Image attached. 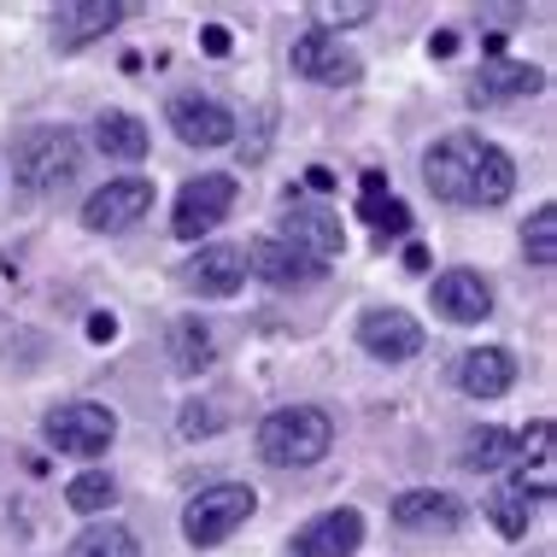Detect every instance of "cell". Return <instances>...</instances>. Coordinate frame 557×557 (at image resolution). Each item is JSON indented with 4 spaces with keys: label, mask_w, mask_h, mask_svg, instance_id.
<instances>
[{
    "label": "cell",
    "mask_w": 557,
    "mask_h": 557,
    "mask_svg": "<svg viewBox=\"0 0 557 557\" xmlns=\"http://www.w3.org/2000/svg\"><path fill=\"white\" fill-rule=\"evenodd\" d=\"M117 24H124V7H117V0H65V7H53V41L65 53L100 41Z\"/></svg>",
    "instance_id": "obj_17"
},
{
    "label": "cell",
    "mask_w": 557,
    "mask_h": 557,
    "mask_svg": "<svg viewBox=\"0 0 557 557\" xmlns=\"http://www.w3.org/2000/svg\"><path fill=\"white\" fill-rule=\"evenodd\" d=\"M71 557H141V540H135V529H124V522L100 517L71 540Z\"/></svg>",
    "instance_id": "obj_23"
},
{
    "label": "cell",
    "mask_w": 557,
    "mask_h": 557,
    "mask_svg": "<svg viewBox=\"0 0 557 557\" xmlns=\"http://www.w3.org/2000/svg\"><path fill=\"white\" fill-rule=\"evenodd\" d=\"M387 200H394V194H387V176H382V171H370V176H364V194H358V218H370V223H375Z\"/></svg>",
    "instance_id": "obj_28"
},
{
    "label": "cell",
    "mask_w": 557,
    "mask_h": 557,
    "mask_svg": "<svg viewBox=\"0 0 557 557\" xmlns=\"http://www.w3.org/2000/svg\"><path fill=\"white\" fill-rule=\"evenodd\" d=\"M405 270H429V252L417 247V240H411V247H405Z\"/></svg>",
    "instance_id": "obj_35"
},
{
    "label": "cell",
    "mask_w": 557,
    "mask_h": 557,
    "mask_svg": "<svg viewBox=\"0 0 557 557\" xmlns=\"http://www.w3.org/2000/svg\"><path fill=\"white\" fill-rule=\"evenodd\" d=\"M112 499H117V481H112L107 470H83V475L65 487V505L77 510V517H107Z\"/></svg>",
    "instance_id": "obj_25"
},
{
    "label": "cell",
    "mask_w": 557,
    "mask_h": 557,
    "mask_svg": "<svg viewBox=\"0 0 557 557\" xmlns=\"http://www.w3.org/2000/svg\"><path fill=\"white\" fill-rule=\"evenodd\" d=\"M95 147H100L107 159L141 164L153 141H147V124H141L135 112H100V117H95Z\"/></svg>",
    "instance_id": "obj_21"
},
{
    "label": "cell",
    "mask_w": 557,
    "mask_h": 557,
    "mask_svg": "<svg viewBox=\"0 0 557 557\" xmlns=\"http://www.w3.org/2000/svg\"><path fill=\"white\" fill-rule=\"evenodd\" d=\"M294 71L306 83H323V88H352L358 77H364V59H358L352 48H346L341 36H323V29H306V36L294 41Z\"/></svg>",
    "instance_id": "obj_9"
},
{
    "label": "cell",
    "mask_w": 557,
    "mask_h": 557,
    "mask_svg": "<svg viewBox=\"0 0 557 557\" xmlns=\"http://www.w3.org/2000/svg\"><path fill=\"white\" fill-rule=\"evenodd\" d=\"M394 522L405 534H458L463 529V499L446 487H411L394 499Z\"/></svg>",
    "instance_id": "obj_14"
},
{
    "label": "cell",
    "mask_w": 557,
    "mask_h": 557,
    "mask_svg": "<svg viewBox=\"0 0 557 557\" xmlns=\"http://www.w3.org/2000/svg\"><path fill=\"white\" fill-rule=\"evenodd\" d=\"M358 346H364L370 358H382V364H405V358L423 352V323L399 306H375L358 318Z\"/></svg>",
    "instance_id": "obj_10"
},
{
    "label": "cell",
    "mask_w": 557,
    "mask_h": 557,
    "mask_svg": "<svg viewBox=\"0 0 557 557\" xmlns=\"http://www.w3.org/2000/svg\"><path fill=\"white\" fill-rule=\"evenodd\" d=\"M540 499H552V475L546 470H540V475H517V481H505V487L487 493V522L505 540H522V534H529V522H534V510H540Z\"/></svg>",
    "instance_id": "obj_13"
},
{
    "label": "cell",
    "mask_w": 557,
    "mask_h": 557,
    "mask_svg": "<svg viewBox=\"0 0 557 557\" xmlns=\"http://www.w3.org/2000/svg\"><path fill=\"white\" fill-rule=\"evenodd\" d=\"M458 387L470 399H505L510 387H517V358H510L505 346H470V352L458 358Z\"/></svg>",
    "instance_id": "obj_19"
},
{
    "label": "cell",
    "mask_w": 557,
    "mask_h": 557,
    "mask_svg": "<svg viewBox=\"0 0 557 557\" xmlns=\"http://www.w3.org/2000/svg\"><path fill=\"white\" fill-rule=\"evenodd\" d=\"M375 18V0H311V24L323 36H335V24H370Z\"/></svg>",
    "instance_id": "obj_27"
},
{
    "label": "cell",
    "mask_w": 557,
    "mask_h": 557,
    "mask_svg": "<svg viewBox=\"0 0 557 557\" xmlns=\"http://www.w3.org/2000/svg\"><path fill=\"white\" fill-rule=\"evenodd\" d=\"M522 247H529V264L534 270H552L557 264V206H540L522 230Z\"/></svg>",
    "instance_id": "obj_26"
},
{
    "label": "cell",
    "mask_w": 557,
    "mask_h": 557,
    "mask_svg": "<svg viewBox=\"0 0 557 557\" xmlns=\"http://www.w3.org/2000/svg\"><path fill=\"white\" fill-rule=\"evenodd\" d=\"M463 470L470 475H493V470H505V463H517V434L510 429H470V441H463Z\"/></svg>",
    "instance_id": "obj_22"
},
{
    "label": "cell",
    "mask_w": 557,
    "mask_h": 557,
    "mask_svg": "<svg viewBox=\"0 0 557 557\" xmlns=\"http://www.w3.org/2000/svg\"><path fill=\"white\" fill-rule=\"evenodd\" d=\"M212 429H218V417L194 411V405H188V411H183V434H212Z\"/></svg>",
    "instance_id": "obj_32"
},
{
    "label": "cell",
    "mask_w": 557,
    "mask_h": 557,
    "mask_svg": "<svg viewBox=\"0 0 557 557\" xmlns=\"http://www.w3.org/2000/svg\"><path fill=\"white\" fill-rule=\"evenodd\" d=\"M200 48L212 53V59H223V53H230V29H223V24H206V29H200Z\"/></svg>",
    "instance_id": "obj_31"
},
{
    "label": "cell",
    "mask_w": 557,
    "mask_h": 557,
    "mask_svg": "<svg viewBox=\"0 0 557 557\" xmlns=\"http://www.w3.org/2000/svg\"><path fill=\"white\" fill-rule=\"evenodd\" d=\"M429 53H434V59H451V53H458V36H434Z\"/></svg>",
    "instance_id": "obj_34"
},
{
    "label": "cell",
    "mask_w": 557,
    "mask_h": 557,
    "mask_svg": "<svg viewBox=\"0 0 557 557\" xmlns=\"http://www.w3.org/2000/svg\"><path fill=\"white\" fill-rule=\"evenodd\" d=\"M335 446V417L318 405H282L259 423V458L276 470H311Z\"/></svg>",
    "instance_id": "obj_2"
},
{
    "label": "cell",
    "mask_w": 557,
    "mask_h": 557,
    "mask_svg": "<svg viewBox=\"0 0 557 557\" xmlns=\"http://www.w3.org/2000/svg\"><path fill=\"white\" fill-rule=\"evenodd\" d=\"M276 240H282V247H294V252H306L311 264H329V259H341V252H346L341 218L329 212V206H311V200H294L288 212H282Z\"/></svg>",
    "instance_id": "obj_7"
},
{
    "label": "cell",
    "mask_w": 557,
    "mask_h": 557,
    "mask_svg": "<svg viewBox=\"0 0 557 557\" xmlns=\"http://www.w3.org/2000/svg\"><path fill=\"white\" fill-rule=\"evenodd\" d=\"M147 212H153V183L147 176H112L107 188H95L83 200V223L95 235H117L129 223H141Z\"/></svg>",
    "instance_id": "obj_8"
},
{
    "label": "cell",
    "mask_w": 557,
    "mask_h": 557,
    "mask_svg": "<svg viewBox=\"0 0 557 557\" xmlns=\"http://www.w3.org/2000/svg\"><path fill=\"white\" fill-rule=\"evenodd\" d=\"M164 124L176 129V141L188 147H230L235 141V112L212 95H176L164 107Z\"/></svg>",
    "instance_id": "obj_11"
},
{
    "label": "cell",
    "mask_w": 557,
    "mask_h": 557,
    "mask_svg": "<svg viewBox=\"0 0 557 557\" xmlns=\"http://www.w3.org/2000/svg\"><path fill=\"white\" fill-rule=\"evenodd\" d=\"M423 183L446 206H505L510 188H517V159L487 135L458 129V135H441L423 153Z\"/></svg>",
    "instance_id": "obj_1"
},
{
    "label": "cell",
    "mask_w": 557,
    "mask_h": 557,
    "mask_svg": "<svg viewBox=\"0 0 557 557\" xmlns=\"http://www.w3.org/2000/svg\"><path fill=\"white\" fill-rule=\"evenodd\" d=\"M83 171V141L65 124H29L12 141V183H24L29 194H53Z\"/></svg>",
    "instance_id": "obj_3"
},
{
    "label": "cell",
    "mask_w": 557,
    "mask_h": 557,
    "mask_svg": "<svg viewBox=\"0 0 557 557\" xmlns=\"http://www.w3.org/2000/svg\"><path fill=\"white\" fill-rule=\"evenodd\" d=\"M358 546H364V517H358L352 505L323 510V517H311L306 529L288 540L294 557H352Z\"/></svg>",
    "instance_id": "obj_12"
},
{
    "label": "cell",
    "mask_w": 557,
    "mask_h": 557,
    "mask_svg": "<svg viewBox=\"0 0 557 557\" xmlns=\"http://www.w3.org/2000/svg\"><path fill=\"white\" fill-rule=\"evenodd\" d=\"M375 230H382V235H405V230H411V206H405V200H387L382 218H375Z\"/></svg>",
    "instance_id": "obj_30"
},
{
    "label": "cell",
    "mask_w": 557,
    "mask_h": 557,
    "mask_svg": "<svg viewBox=\"0 0 557 557\" xmlns=\"http://www.w3.org/2000/svg\"><path fill=\"white\" fill-rule=\"evenodd\" d=\"M247 276H259V282H270V288L294 294V288H311V282L323 276V264H311L306 252L282 247L276 235H264V240H252V247H247Z\"/></svg>",
    "instance_id": "obj_16"
},
{
    "label": "cell",
    "mask_w": 557,
    "mask_h": 557,
    "mask_svg": "<svg viewBox=\"0 0 557 557\" xmlns=\"http://www.w3.org/2000/svg\"><path fill=\"white\" fill-rule=\"evenodd\" d=\"M429 294H434V311H441L446 323L493 318V288H487V276H475V270H441Z\"/></svg>",
    "instance_id": "obj_18"
},
{
    "label": "cell",
    "mask_w": 557,
    "mask_h": 557,
    "mask_svg": "<svg viewBox=\"0 0 557 557\" xmlns=\"http://www.w3.org/2000/svg\"><path fill=\"white\" fill-rule=\"evenodd\" d=\"M252 510H259V493L247 481H218V487H200L183 510V540L194 552H212L223 546L235 529H247Z\"/></svg>",
    "instance_id": "obj_4"
},
{
    "label": "cell",
    "mask_w": 557,
    "mask_h": 557,
    "mask_svg": "<svg viewBox=\"0 0 557 557\" xmlns=\"http://www.w3.org/2000/svg\"><path fill=\"white\" fill-rule=\"evenodd\" d=\"M88 341H117V318H107V311L88 318Z\"/></svg>",
    "instance_id": "obj_33"
},
{
    "label": "cell",
    "mask_w": 557,
    "mask_h": 557,
    "mask_svg": "<svg viewBox=\"0 0 557 557\" xmlns=\"http://www.w3.org/2000/svg\"><path fill=\"white\" fill-rule=\"evenodd\" d=\"M188 288L200 299H230L240 294V282H247V247H230V240H212V247H200L188 259Z\"/></svg>",
    "instance_id": "obj_15"
},
{
    "label": "cell",
    "mask_w": 557,
    "mask_h": 557,
    "mask_svg": "<svg viewBox=\"0 0 557 557\" xmlns=\"http://www.w3.org/2000/svg\"><path fill=\"white\" fill-rule=\"evenodd\" d=\"M546 88V71L540 65H517V59H487L481 77L470 83V100L475 107H499V100H522V95H540Z\"/></svg>",
    "instance_id": "obj_20"
},
{
    "label": "cell",
    "mask_w": 557,
    "mask_h": 557,
    "mask_svg": "<svg viewBox=\"0 0 557 557\" xmlns=\"http://www.w3.org/2000/svg\"><path fill=\"white\" fill-rule=\"evenodd\" d=\"M41 434H48V446L65 451V458H100V451H112V441H117V417H112V405L71 399V405H53V411L41 417Z\"/></svg>",
    "instance_id": "obj_5"
},
{
    "label": "cell",
    "mask_w": 557,
    "mask_h": 557,
    "mask_svg": "<svg viewBox=\"0 0 557 557\" xmlns=\"http://www.w3.org/2000/svg\"><path fill=\"white\" fill-rule=\"evenodd\" d=\"M552 423H546V417H540V423L529 429V434H517V458H534V463H546L552 458Z\"/></svg>",
    "instance_id": "obj_29"
},
{
    "label": "cell",
    "mask_w": 557,
    "mask_h": 557,
    "mask_svg": "<svg viewBox=\"0 0 557 557\" xmlns=\"http://www.w3.org/2000/svg\"><path fill=\"white\" fill-rule=\"evenodd\" d=\"M171 358H176V370L194 375V370H206L218 358V346H212V329H206L200 318H183L171 329Z\"/></svg>",
    "instance_id": "obj_24"
},
{
    "label": "cell",
    "mask_w": 557,
    "mask_h": 557,
    "mask_svg": "<svg viewBox=\"0 0 557 557\" xmlns=\"http://www.w3.org/2000/svg\"><path fill=\"white\" fill-rule=\"evenodd\" d=\"M235 176L230 171H200L194 183H183V194H176V212H171V230L176 240H200L212 235L223 218L235 212Z\"/></svg>",
    "instance_id": "obj_6"
}]
</instances>
